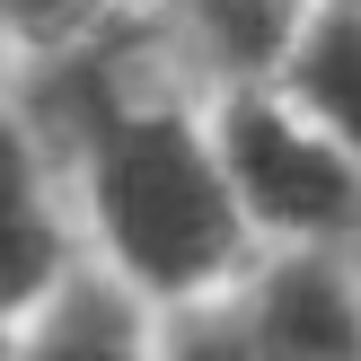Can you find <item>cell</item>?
<instances>
[{
  "label": "cell",
  "mask_w": 361,
  "mask_h": 361,
  "mask_svg": "<svg viewBox=\"0 0 361 361\" xmlns=\"http://www.w3.org/2000/svg\"><path fill=\"white\" fill-rule=\"evenodd\" d=\"M0 9H9L27 35H71L88 9H97V0H0Z\"/></svg>",
  "instance_id": "cell-9"
},
{
  "label": "cell",
  "mask_w": 361,
  "mask_h": 361,
  "mask_svg": "<svg viewBox=\"0 0 361 361\" xmlns=\"http://www.w3.org/2000/svg\"><path fill=\"white\" fill-rule=\"evenodd\" d=\"M282 80H291V106H309V115L361 159V0L309 9V27H300Z\"/></svg>",
  "instance_id": "cell-5"
},
{
  "label": "cell",
  "mask_w": 361,
  "mask_h": 361,
  "mask_svg": "<svg viewBox=\"0 0 361 361\" xmlns=\"http://www.w3.org/2000/svg\"><path fill=\"white\" fill-rule=\"evenodd\" d=\"M0 361H9V344H0Z\"/></svg>",
  "instance_id": "cell-10"
},
{
  "label": "cell",
  "mask_w": 361,
  "mask_h": 361,
  "mask_svg": "<svg viewBox=\"0 0 361 361\" xmlns=\"http://www.w3.org/2000/svg\"><path fill=\"white\" fill-rule=\"evenodd\" d=\"M35 361H150V353H141V326H133V309H123V291L80 282V291H62V309L44 317Z\"/></svg>",
  "instance_id": "cell-7"
},
{
  "label": "cell",
  "mask_w": 361,
  "mask_h": 361,
  "mask_svg": "<svg viewBox=\"0 0 361 361\" xmlns=\"http://www.w3.org/2000/svg\"><path fill=\"white\" fill-rule=\"evenodd\" d=\"M300 27H309V0H159V35L194 71H212L229 97L291 71Z\"/></svg>",
  "instance_id": "cell-4"
},
{
  "label": "cell",
  "mask_w": 361,
  "mask_h": 361,
  "mask_svg": "<svg viewBox=\"0 0 361 361\" xmlns=\"http://www.w3.org/2000/svg\"><path fill=\"white\" fill-rule=\"evenodd\" d=\"M168 361H264V344L247 335V317H238V300L229 309H185L168 326Z\"/></svg>",
  "instance_id": "cell-8"
},
{
  "label": "cell",
  "mask_w": 361,
  "mask_h": 361,
  "mask_svg": "<svg viewBox=\"0 0 361 361\" xmlns=\"http://www.w3.org/2000/svg\"><path fill=\"white\" fill-rule=\"evenodd\" d=\"M264 361H361V256L282 247L238 300Z\"/></svg>",
  "instance_id": "cell-3"
},
{
  "label": "cell",
  "mask_w": 361,
  "mask_h": 361,
  "mask_svg": "<svg viewBox=\"0 0 361 361\" xmlns=\"http://www.w3.org/2000/svg\"><path fill=\"white\" fill-rule=\"evenodd\" d=\"M221 176L256 229L282 247H326V256H361V159L309 106L238 88L221 106Z\"/></svg>",
  "instance_id": "cell-2"
},
{
  "label": "cell",
  "mask_w": 361,
  "mask_h": 361,
  "mask_svg": "<svg viewBox=\"0 0 361 361\" xmlns=\"http://www.w3.org/2000/svg\"><path fill=\"white\" fill-rule=\"evenodd\" d=\"M62 264V229H53L44 176H35V141L27 123H0V309L35 300Z\"/></svg>",
  "instance_id": "cell-6"
},
{
  "label": "cell",
  "mask_w": 361,
  "mask_h": 361,
  "mask_svg": "<svg viewBox=\"0 0 361 361\" xmlns=\"http://www.w3.org/2000/svg\"><path fill=\"white\" fill-rule=\"evenodd\" d=\"M88 168V194H97V221L115 238L123 274L141 291H203L238 264V238H247V212L221 176V150L176 115L168 97L133 88L115 97L97 123L80 133L71 150Z\"/></svg>",
  "instance_id": "cell-1"
}]
</instances>
